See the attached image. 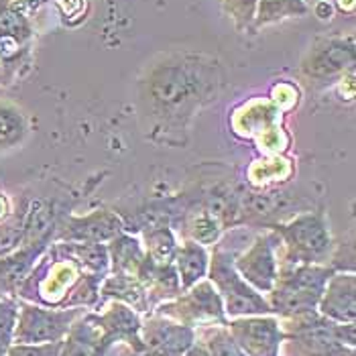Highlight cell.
Here are the masks:
<instances>
[{
    "mask_svg": "<svg viewBox=\"0 0 356 356\" xmlns=\"http://www.w3.org/2000/svg\"><path fill=\"white\" fill-rule=\"evenodd\" d=\"M332 273L328 265H279L277 281L267 293L271 314L283 320L318 309Z\"/></svg>",
    "mask_w": 356,
    "mask_h": 356,
    "instance_id": "cell-1",
    "label": "cell"
},
{
    "mask_svg": "<svg viewBox=\"0 0 356 356\" xmlns=\"http://www.w3.org/2000/svg\"><path fill=\"white\" fill-rule=\"evenodd\" d=\"M271 230L279 236V265H324L328 261L332 236L322 212H303Z\"/></svg>",
    "mask_w": 356,
    "mask_h": 356,
    "instance_id": "cell-2",
    "label": "cell"
},
{
    "mask_svg": "<svg viewBox=\"0 0 356 356\" xmlns=\"http://www.w3.org/2000/svg\"><path fill=\"white\" fill-rule=\"evenodd\" d=\"M234 252L222 241L214 245V250L210 254L208 275L210 283L218 291L224 314L230 318H243V316H269L271 307L267 303V298L263 293L254 291L247 281L234 269Z\"/></svg>",
    "mask_w": 356,
    "mask_h": 356,
    "instance_id": "cell-3",
    "label": "cell"
},
{
    "mask_svg": "<svg viewBox=\"0 0 356 356\" xmlns=\"http://www.w3.org/2000/svg\"><path fill=\"white\" fill-rule=\"evenodd\" d=\"M212 78L202 65L195 63H167L159 65L149 78L151 100L159 108H184L204 96Z\"/></svg>",
    "mask_w": 356,
    "mask_h": 356,
    "instance_id": "cell-4",
    "label": "cell"
},
{
    "mask_svg": "<svg viewBox=\"0 0 356 356\" xmlns=\"http://www.w3.org/2000/svg\"><path fill=\"white\" fill-rule=\"evenodd\" d=\"M83 307H47L31 302L19 303V316L13 344L57 342L67 336L72 324L82 316Z\"/></svg>",
    "mask_w": 356,
    "mask_h": 356,
    "instance_id": "cell-5",
    "label": "cell"
},
{
    "mask_svg": "<svg viewBox=\"0 0 356 356\" xmlns=\"http://www.w3.org/2000/svg\"><path fill=\"white\" fill-rule=\"evenodd\" d=\"M153 314L165 316L188 328H195V326L204 328V326L228 322L218 291L214 289L210 279H202L190 289L181 291L175 300L157 305Z\"/></svg>",
    "mask_w": 356,
    "mask_h": 356,
    "instance_id": "cell-6",
    "label": "cell"
},
{
    "mask_svg": "<svg viewBox=\"0 0 356 356\" xmlns=\"http://www.w3.org/2000/svg\"><path fill=\"white\" fill-rule=\"evenodd\" d=\"M234 269L259 293H269L279 275V236L275 230L257 234L243 252L234 257Z\"/></svg>",
    "mask_w": 356,
    "mask_h": 356,
    "instance_id": "cell-7",
    "label": "cell"
},
{
    "mask_svg": "<svg viewBox=\"0 0 356 356\" xmlns=\"http://www.w3.org/2000/svg\"><path fill=\"white\" fill-rule=\"evenodd\" d=\"M143 350L131 353L127 346H116L118 356H184L195 342V330L179 322H173L165 316L153 314L147 322L140 324Z\"/></svg>",
    "mask_w": 356,
    "mask_h": 356,
    "instance_id": "cell-8",
    "label": "cell"
},
{
    "mask_svg": "<svg viewBox=\"0 0 356 356\" xmlns=\"http://www.w3.org/2000/svg\"><path fill=\"white\" fill-rule=\"evenodd\" d=\"M232 340L247 356H279L283 346L281 320L269 316H243L226 322Z\"/></svg>",
    "mask_w": 356,
    "mask_h": 356,
    "instance_id": "cell-9",
    "label": "cell"
},
{
    "mask_svg": "<svg viewBox=\"0 0 356 356\" xmlns=\"http://www.w3.org/2000/svg\"><path fill=\"white\" fill-rule=\"evenodd\" d=\"M120 232H124L120 214L110 212V210H94L92 214H86V216H65L61 222H57L55 241L106 245Z\"/></svg>",
    "mask_w": 356,
    "mask_h": 356,
    "instance_id": "cell-10",
    "label": "cell"
},
{
    "mask_svg": "<svg viewBox=\"0 0 356 356\" xmlns=\"http://www.w3.org/2000/svg\"><path fill=\"white\" fill-rule=\"evenodd\" d=\"M355 63L353 37H332L318 41L302 63L303 76L314 80H326L344 74Z\"/></svg>",
    "mask_w": 356,
    "mask_h": 356,
    "instance_id": "cell-11",
    "label": "cell"
},
{
    "mask_svg": "<svg viewBox=\"0 0 356 356\" xmlns=\"http://www.w3.org/2000/svg\"><path fill=\"white\" fill-rule=\"evenodd\" d=\"M98 316V324L104 334V342L116 348V346H127L131 353H140L143 342H140V316L133 307L120 302H110L104 312L94 309Z\"/></svg>",
    "mask_w": 356,
    "mask_h": 356,
    "instance_id": "cell-12",
    "label": "cell"
},
{
    "mask_svg": "<svg viewBox=\"0 0 356 356\" xmlns=\"http://www.w3.org/2000/svg\"><path fill=\"white\" fill-rule=\"evenodd\" d=\"M318 312L338 324H353L356 320V277L353 271L330 275L324 293L318 302Z\"/></svg>",
    "mask_w": 356,
    "mask_h": 356,
    "instance_id": "cell-13",
    "label": "cell"
},
{
    "mask_svg": "<svg viewBox=\"0 0 356 356\" xmlns=\"http://www.w3.org/2000/svg\"><path fill=\"white\" fill-rule=\"evenodd\" d=\"M114 350L104 342L96 312H83L63 338L59 356H114Z\"/></svg>",
    "mask_w": 356,
    "mask_h": 356,
    "instance_id": "cell-14",
    "label": "cell"
},
{
    "mask_svg": "<svg viewBox=\"0 0 356 356\" xmlns=\"http://www.w3.org/2000/svg\"><path fill=\"white\" fill-rule=\"evenodd\" d=\"M104 300L120 302L129 307H133L138 314H149V300L143 283L138 281L137 275H120L108 273L100 283V303ZM98 303V305H100Z\"/></svg>",
    "mask_w": 356,
    "mask_h": 356,
    "instance_id": "cell-15",
    "label": "cell"
},
{
    "mask_svg": "<svg viewBox=\"0 0 356 356\" xmlns=\"http://www.w3.org/2000/svg\"><path fill=\"white\" fill-rule=\"evenodd\" d=\"M61 254L70 257L83 273L106 277L110 273L108 247L104 243H70V241H55L51 243Z\"/></svg>",
    "mask_w": 356,
    "mask_h": 356,
    "instance_id": "cell-16",
    "label": "cell"
},
{
    "mask_svg": "<svg viewBox=\"0 0 356 356\" xmlns=\"http://www.w3.org/2000/svg\"><path fill=\"white\" fill-rule=\"evenodd\" d=\"M208 265H210V254L204 245L195 243V241H184V245L177 247L175 259H173V267L177 271L181 289H190L197 281L206 279L208 275Z\"/></svg>",
    "mask_w": 356,
    "mask_h": 356,
    "instance_id": "cell-17",
    "label": "cell"
},
{
    "mask_svg": "<svg viewBox=\"0 0 356 356\" xmlns=\"http://www.w3.org/2000/svg\"><path fill=\"white\" fill-rule=\"evenodd\" d=\"M45 252V250H43ZM41 250L21 247L15 252L0 257V298H15L21 281L27 277L35 261L43 254Z\"/></svg>",
    "mask_w": 356,
    "mask_h": 356,
    "instance_id": "cell-18",
    "label": "cell"
},
{
    "mask_svg": "<svg viewBox=\"0 0 356 356\" xmlns=\"http://www.w3.org/2000/svg\"><path fill=\"white\" fill-rule=\"evenodd\" d=\"M106 247H108L110 273H138V269L145 261V247L137 236H133L129 232H120L118 236H114L110 243H106Z\"/></svg>",
    "mask_w": 356,
    "mask_h": 356,
    "instance_id": "cell-19",
    "label": "cell"
},
{
    "mask_svg": "<svg viewBox=\"0 0 356 356\" xmlns=\"http://www.w3.org/2000/svg\"><path fill=\"white\" fill-rule=\"evenodd\" d=\"M307 10L309 6L305 4V0H259L252 27L261 29L285 19L303 17L307 15Z\"/></svg>",
    "mask_w": 356,
    "mask_h": 356,
    "instance_id": "cell-20",
    "label": "cell"
},
{
    "mask_svg": "<svg viewBox=\"0 0 356 356\" xmlns=\"http://www.w3.org/2000/svg\"><path fill=\"white\" fill-rule=\"evenodd\" d=\"M143 247H145V254L161 265H171L177 252V238L171 226H153L149 230L143 232Z\"/></svg>",
    "mask_w": 356,
    "mask_h": 356,
    "instance_id": "cell-21",
    "label": "cell"
},
{
    "mask_svg": "<svg viewBox=\"0 0 356 356\" xmlns=\"http://www.w3.org/2000/svg\"><path fill=\"white\" fill-rule=\"evenodd\" d=\"M181 224L186 228V238L188 241H195L200 245H216L222 234V226L214 216H210L206 210H188L186 216L181 218Z\"/></svg>",
    "mask_w": 356,
    "mask_h": 356,
    "instance_id": "cell-22",
    "label": "cell"
},
{
    "mask_svg": "<svg viewBox=\"0 0 356 356\" xmlns=\"http://www.w3.org/2000/svg\"><path fill=\"white\" fill-rule=\"evenodd\" d=\"M27 135L23 112L10 104H0V149L17 147Z\"/></svg>",
    "mask_w": 356,
    "mask_h": 356,
    "instance_id": "cell-23",
    "label": "cell"
},
{
    "mask_svg": "<svg viewBox=\"0 0 356 356\" xmlns=\"http://www.w3.org/2000/svg\"><path fill=\"white\" fill-rule=\"evenodd\" d=\"M200 342L208 348L210 356H247L238 348V344L232 340L226 324L204 326L202 336H200Z\"/></svg>",
    "mask_w": 356,
    "mask_h": 356,
    "instance_id": "cell-24",
    "label": "cell"
},
{
    "mask_svg": "<svg viewBox=\"0 0 356 356\" xmlns=\"http://www.w3.org/2000/svg\"><path fill=\"white\" fill-rule=\"evenodd\" d=\"M0 37L15 39L21 45L31 37L27 17L15 10L10 4H2V2H0Z\"/></svg>",
    "mask_w": 356,
    "mask_h": 356,
    "instance_id": "cell-25",
    "label": "cell"
},
{
    "mask_svg": "<svg viewBox=\"0 0 356 356\" xmlns=\"http://www.w3.org/2000/svg\"><path fill=\"white\" fill-rule=\"evenodd\" d=\"M259 0H222V6L238 31L252 29Z\"/></svg>",
    "mask_w": 356,
    "mask_h": 356,
    "instance_id": "cell-26",
    "label": "cell"
},
{
    "mask_svg": "<svg viewBox=\"0 0 356 356\" xmlns=\"http://www.w3.org/2000/svg\"><path fill=\"white\" fill-rule=\"evenodd\" d=\"M25 216L27 212H21V216H15L10 222L0 226V257H6L21 248L25 234Z\"/></svg>",
    "mask_w": 356,
    "mask_h": 356,
    "instance_id": "cell-27",
    "label": "cell"
},
{
    "mask_svg": "<svg viewBox=\"0 0 356 356\" xmlns=\"http://www.w3.org/2000/svg\"><path fill=\"white\" fill-rule=\"evenodd\" d=\"M19 316V302L15 298H0V344L10 346Z\"/></svg>",
    "mask_w": 356,
    "mask_h": 356,
    "instance_id": "cell-28",
    "label": "cell"
},
{
    "mask_svg": "<svg viewBox=\"0 0 356 356\" xmlns=\"http://www.w3.org/2000/svg\"><path fill=\"white\" fill-rule=\"evenodd\" d=\"M61 342H43V344H10L6 348V356H59Z\"/></svg>",
    "mask_w": 356,
    "mask_h": 356,
    "instance_id": "cell-29",
    "label": "cell"
},
{
    "mask_svg": "<svg viewBox=\"0 0 356 356\" xmlns=\"http://www.w3.org/2000/svg\"><path fill=\"white\" fill-rule=\"evenodd\" d=\"M184 356H210V353H208V348H206L200 340H195L192 346L186 350V355Z\"/></svg>",
    "mask_w": 356,
    "mask_h": 356,
    "instance_id": "cell-30",
    "label": "cell"
},
{
    "mask_svg": "<svg viewBox=\"0 0 356 356\" xmlns=\"http://www.w3.org/2000/svg\"><path fill=\"white\" fill-rule=\"evenodd\" d=\"M6 348H8V346H2V344H0V356H6Z\"/></svg>",
    "mask_w": 356,
    "mask_h": 356,
    "instance_id": "cell-31",
    "label": "cell"
}]
</instances>
